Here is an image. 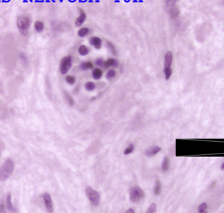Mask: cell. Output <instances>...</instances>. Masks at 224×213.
Segmentation results:
<instances>
[{"mask_svg": "<svg viewBox=\"0 0 224 213\" xmlns=\"http://www.w3.org/2000/svg\"><path fill=\"white\" fill-rule=\"evenodd\" d=\"M93 77L95 80H98L102 76V72L99 68H96L93 71Z\"/></svg>", "mask_w": 224, "mask_h": 213, "instance_id": "obj_16", "label": "cell"}, {"mask_svg": "<svg viewBox=\"0 0 224 213\" xmlns=\"http://www.w3.org/2000/svg\"><path fill=\"white\" fill-rule=\"evenodd\" d=\"M207 207H208V205H207V203H205V202L202 203L200 204L199 205V207H198V212L200 213V212H202L205 211V210H207Z\"/></svg>", "mask_w": 224, "mask_h": 213, "instance_id": "obj_20", "label": "cell"}, {"mask_svg": "<svg viewBox=\"0 0 224 213\" xmlns=\"http://www.w3.org/2000/svg\"><path fill=\"white\" fill-rule=\"evenodd\" d=\"M221 170H224V162H223L222 163H221Z\"/></svg>", "mask_w": 224, "mask_h": 213, "instance_id": "obj_32", "label": "cell"}, {"mask_svg": "<svg viewBox=\"0 0 224 213\" xmlns=\"http://www.w3.org/2000/svg\"><path fill=\"white\" fill-rule=\"evenodd\" d=\"M78 51H79V54H81V56H85L89 53V49H88V47H87V46L85 45H81L79 46Z\"/></svg>", "mask_w": 224, "mask_h": 213, "instance_id": "obj_18", "label": "cell"}, {"mask_svg": "<svg viewBox=\"0 0 224 213\" xmlns=\"http://www.w3.org/2000/svg\"><path fill=\"white\" fill-rule=\"evenodd\" d=\"M79 11H80L79 17L77 18L76 21H75V25H77V26H81L86 19V14L85 13V12L81 9H79Z\"/></svg>", "mask_w": 224, "mask_h": 213, "instance_id": "obj_10", "label": "cell"}, {"mask_svg": "<svg viewBox=\"0 0 224 213\" xmlns=\"http://www.w3.org/2000/svg\"><path fill=\"white\" fill-rule=\"evenodd\" d=\"M90 44L91 45L95 46L96 48L99 49L101 47L102 45V41L99 37H93L90 39Z\"/></svg>", "mask_w": 224, "mask_h": 213, "instance_id": "obj_9", "label": "cell"}, {"mask_svg": "<svg viewBox=\"0 0 224 213\" xmlns=\"http://www.w3.org/2000/svg\"><path fill=\"white\" fill-rule=\"evenodd\" d=\"M200 213H208V212L207 211V210H205V211H204V212H200Z\"/></svg>", "mask_w": 224, "mask_h": 213, "instance_id": "obj_33", "label": "cell"}, {"mask_svg": "<svg viewBox=\"0 0 224 213\" xmlns=\"http://www.w3.org/2000/svg\"><path fill=\"white\" fill-rule=\"evenodd\" d=\"M72 59L71 56H66L62 58L60 64V71L62 74H66L71 69Z\"/></svg>", "mask_w": 224, "mask_h": 213, "instance_id": "obj_5", "label": "cell"}, {"mask_svg": "<svg viewBox=\"0 0 224 213\" xmlns=\"http://www.w3.org/2000/svg\"><path fill=\"white\" fill-rule=\"evenodd\" d=\"M0 213H6V207L3 201L0 203Z\"/></svg>", "mask_w": 224, "mask_h": 213, "instance_id": "obj_30", "label": "cell"}, {"mask_svg": "<svg viewBox=\"0 0 224 213\" xmlns=\"http://www.w3.org/2000/svg\"><path fill=\"white\" fill-rule=\"evenodd\" d=\"M7 209H8L10 211L14 212V207L12 203V199H11V194H9L8 196L7 197Z\"/></svg>", "mask_w": 224, "mask_h": 213, "instance_id": "obj_17", "label": "cell"}, {"mask_svg": "<svg viewBox=\"0 0 224 213\" xmlns=\"http://www.w3.org/2000/svg\"><path fill=\"white\" fill-rule=\"evenodd\" d=\"M14 162L11 158L7 159L0 167V181L7 180L14 171Z\"/></svg>", "mask_w": 224, "mask_h": 213, "instance_id": "obj_1", "label": "cell"}, {"mask_svg": "<svg viewBox=\"0 0 224 213\" xmlns=\"http://www.w3.org/2000/svg\"><path fill=\"white\" fill-rule=\"evenodd\" d=\"M106 45H107V46H108V48H109V50L111 51V53L113 54H114V55H115L116 50L115 47H114V46L113 45V44H112L111 42H109V41H107Z\"/></svg>", "mask_w": 224, "mask_h": 213, "instance_id": "obj_24", "label": "cell"}, {"mask_svg": "<svg viewBox=\"0 0 224 213\" xmlns=\"http://www.w3.org/2000/svg\"><path fill=\"white\" fill-rule=\"evenodd\" d=\"M96 88L95 84H94L92 82H88L86 83L85 84V88L86 90L88 91H93V90H95Z\"/></svg>", "mask_w": 224, "mask_h": 213, "instance_id": "obj_22", "label": "cell"}, {"mask_svg": "<svg viewBox=\"0 0 224 213\" xmlns=\"http://www.w3.org/2000/svg\"><path fill=\"white\" fill-rule=\"evenodd\" d=\"M85 194L87 195L88 200L91 205L97 207L100 203V194L92 187L87 186L85 189Z\"/></svg>", "mask_w": 224, "mask_h": 213, "instance_id": "obj_2", "label": "cell"}, {"mask_svg": "<svg viewBox=\"0 0 224 213\" xmlns=\"http://www.w3.org/2000/svg\"><path fill=\"white\" fill-rule=\"evenodd\" d=\"M221 3H222L223 5H224V1H221Z\"/></svg>", "mask_w": 224, "mask_h": 213, "instance_id": "obj_34", "label": "cell"}, {"mask_svg": "<svg viewBox=\"0 0 224 213\" xmlns=\"http://www.w3.org/2000/svg\"><path fill=\"white\" fill-rule=\"evenodd\" d=\"M64 95H65V98H66L67 103H68L70 106L74 105V100H73V98L71 97V96H70L67 92H64Z\"/></svg>", "mask_w": 224, "mask_h": 213, "instance_id": "obj_19", "label": "cell"}, {"mask_svg": "<svg viewBox=\"0 0 224 213\" xmlns=\"http://www.w3.org/2000/svg\"><path fill=\"white\" fill-rule=\"evenodd\" d=\"M43 200L47 210L49 213L53 212V204L51 195L49 193H45L43 194Z\"/></svg>", "mask_w": 224, "mask_h": 213, "instance_id": "obj_6", "label": "cell"}, {"mask_svg": "<svg viewBox=\"0 0 224 213\" xmlns=\"http://www.w3.org/2000/svg\"><path fill=\"white\" fill-rule=\"evenodd\" d=\"M31 24V20L28 17L20 16L17 18V25L20 32L23 35H26L28 32Z\"/></svg>", "mask_w": 224, "mask_h": 213, "instance_id": "obj_4", "label": "cell"}, {"mask_svg": "<svg viewBox=\"0 0 224 213\" xmlns=\"http://www.w3.org/2000/svg\"><path fill=\"white\" fill-rule=\"evenodd\" d=\"M66 81L70 84H74L75 81V77L70 75H67L66 77Z\"/></svg>", "mask_w": 224, "mask_h": 213, "instance_id": "obj_26", "label": "cell"}, {"mask_svg": "<svg viewBox=\"0 0 224 213\" xmlns=\"http://www.w3.org/2000/svg\"><path fill=\"white\" fill-rule=\"evenodd\" d=\"M164 72H165V79L166 80H168L171 77L172 73H173V70H172L171 68L167 69H164Z\"/></svg>", "mask_w": 224, "mask_h": 213, "instance_id": "obj_28", "label": "cell"}, {"mask_svg": "<svg viewBox=\"0 0 224 213\" xmlns=\"http://www.w3.org/2000/svg\"><path fill=\"white\" fill-rule=\"evenodd\" d=\"M115 75H116L115 71H114V70H113V69L109 70V71H108V72L107 73V74H106V79H112V78H113L114 77H115Z\"/></svg>", "mask_w": 224, "mask_h": 213, "instance_id": "obj_27", "label": "cell"}, {"mask_svg": "<svg viewBox=\"0 0 224 213\" xmlns=\"http://www.w3.org/2000/svg\"><path fill=\"white\" fill-rule=\"evenodd\" d=\"M104 62H105V61H104L103 59L98 58V59H96V60L95 62V64H96V66H98L104 67Z\"/></svg>", "mask_w": 224, "mask_h": 213, "instance_id": "obj_29", "label": "cell"}, {"mask_svg": "<svg viewBox=\"0 0 224 213\" xmlns=\"http://www.w3.org/2000/svg\"><path fill=\"white\" fill-rule=\"evenodd\" d=\"M153 192H154V194L156 195V196H158L161 194V183L160 180H157L155 181V184L154 186V188H153Z\"/></svg>", "mask_w": 224, "mask_h": 213, "instance_id": "obj_14", "label": "cell"}, {"mask_svg": "<svg viewBox=\"0 0 224 213\" xmlns=\"http://www.w3.org/2000/svg\"><path fill=\"white\" fill-rule=\"evenodd\" d=\"M173 63V54L171 52L168 51L166 53L165 56V68L164 69H170Z\"/></svg>", "mask_w": 224, "mask_h": 213, "instance_id": "obj_8", "label": "cell"}, {"mask_svg": "<svg viewBox=\"0 0 224 213\" xmlns=\"http://www.w3.org/2000/svg\"><path fill=\"white\" fill-rule=\"evenodd\" d=\"M161 150V148L158 146H153L149 148V149L145 150L144 154L147 157H153L156 155Z\"/></svg>", "mask_w": 224, "mask_h": 213, "instance_id": "obj_7", "label": "cell"}, {"mask_svg": "<svg viewBox=\"0 0 224 213\" xmlns=\"http://www.w3.org/2000/svg\"><path fill=\"white\" fill-rule=\"evenodd\" d=\"M88 32V29L87 28H81V29L79 30V32H78V35H79V37H85V36L87 34Z\"/></svg>", "mask_w": 224, "mask_h": 213, "instance_id": "obj_23", "label": "cell"}, {"mask_svg": "<svg viewBox=\"0 0 224 213\" xmlns=\"http://www.w3.org/2000/svg\"><path fill=\"white\" fill-rule=\"evenodd\" d=\"M34 28H35V30H36V32H38L39 33L42 32L43 29H44V24H43V22H41V21H39V20H38V21H36L35 22Z\"/></svg>", "mask_w": 224, "mask_h": 213, "instance_id": "obj_15", "label": "cell"}, {"mask_svg": "<svg viewBox=\"0 0 224 213\" xmlns=\"http://www.w3.org/2000/svg\"><path fill=\"white\" fill-rule=\"evenodd\" d=\"M118 66V62L115 59L109 58L107 61H105L104 64V67L108 68L109 67H117Z\"/></svg>", "mask_w": 224, "mask_h": 213, "instance_id": "obj_11", "label": "cell"}, {"mask_svg": "<svg viewBox=\"0 0 224 213\" xmlns=\"http://www.w3.org/2000/svg\"><path fill=\"white\" fill-rule=\"evenodd\" d=\"M129 196L131 202L137 203L144 198L145 194L142 189L139 186H134L130 189Z\"/></svg>", "mask_w": 224, "mask_h": 213, "instance_id": "obj_3", "label": "cell"}, {"mask_svg": "<svg viewBox=\"0 0 224 213\" xmlns=\"http://www.w3.org/2000/svg\"><path fill=\"white\" fill-rule=\"evenodd\" d=\"M169 166H170L169 159L168 157L166 156L163 158L162 165H161V169H162L163 172H166V171H167L169 169Z\"/></svg>", "mask_w": 224, "mask_h": 213, "instance_id": "obj_12", "label": "cell"}, {"mask_svg": "<svg viewBox=\"0 0 224 213\" xmlns=\"http://www.w3.org/2000/svg\"><path fill=\"white\" fill-rule=\"evenodd\" d=\"M156 212H157V206L155 203H152L148 208L146 213H156Z\"/></svg>", "mask_w": 224, "mask_h": 213, "instance_id": "obj_25", "label": "cell"}, {"mask_svg": "<svg viewBox=\"0 0 224 213\" xmlns=\"http://www.w3.org/2000/svg\"><path fill=\"white\" fill-rule=\"evenodd\" d=\"M80 68L82 70H87L93 68V64L90 62H83L80 64Z\"/></svg>", "mask_w": 224, "mask_h": 213, "instance_id": "obj_13", "label": "cell"}, {"mask_svg": "<svg viewBox=\"0 0 224 213\" xmlns=\"http://www.w3.org/2000/svg\"><path fill=\"white\" fill-rule=\"evenodd\" d=\"M125 213H135V211L134 209H129L128 210H127Z\"/></svg>", "mask_w": 224, "mask_h": 213, "instance_id": "obj_31", "label": "cell"}, {"mask_svg": "<svg viewBox=\"0 0 224 213\" xmlns=\"http://www.w3.org/2000/svg\"><path fill=\"white\" fill-rule=\"evenodd\" d=\"M134 149V146L133 144H130L128 147L126 148V149L124 151V154L125 155H128L129 154H131V153H132V152H133V150Z\"/></svg>", "mask_w": 224, "mask_h": 213, "instance_id": "obj_21", "label": "cell"}]
</instances>
